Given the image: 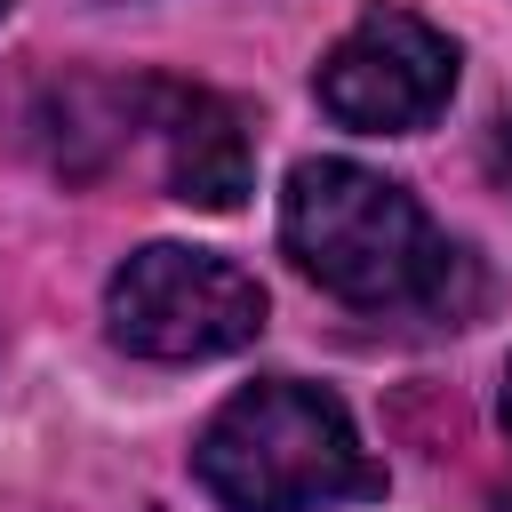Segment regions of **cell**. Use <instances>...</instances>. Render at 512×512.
<instances>
[{"label":"cell","mask_w":512,"mask_h":512,"mask_svg":"<svg viewBox=\"0 0 512 512\" xmlns=\"http://www.w3.org/2000/svg\"><path fill=\"white\" fill-rule=\"evenodd\" d=\"M104 328L136 360H224L264 336V288L216 248L152 240L104 280Z\"/></svg>","instance_id":"obj_3"},{"label":"cell","mask_w":512,"mask_h":512,"mask_svg":"<svg viewBox=\"0 0 512 512\" xmlns=\"http://www.w3.org/2000/svg\"><path fill=\"white\" fill-rule=\"evenodd\" d=\"M192 480L224 512H328L384 496V464L368 456L352 408L304 376L240 384L192 440Z\"/></svg>","instance_id":"obj_2"},{"label":"cell","mask_w":512,"mask_h":512,"mask_svg":"<svg viewBox=\"0 0 512 512\" xmlns=\"http://www.w3.org/2000/svg\"><path fill=\"white\" fill-rule=\"evenodd\" d=\"M280 248L304 280H320L352 312H408V320H464L480 296L472 256L424 216L408 184L360 160H296L280 192Z\"/></svg>","instance_id":"obj_1"},{"label":"cell","mask_w":512,"mask_h":512,"mask_svg":"<svg viewBox=\"0 0 512 512\" xmlns=\"http://www.w3.org/2000/svg\"><path fill=\"white\" fill-rule=\"evenodd\" d=\"M496 176H504V192H512V104L496 112Z\"/></svg>","instance_id":"obj_6"},{"label":"cell","mask_w":512,"mask_h":512,"mask_svg":"<svg viewBox=\"0 0 512 512\" xmlns=\"http://www.w3.org/2000/svg\"><path fill=\"white\" fill-rule=\"evenodd\" d=\"M496 416H504V432H512V368H504V392H496Z\"/></svg>","instance_id":"obj_7"},{"label":"cell","mask_w":512,"mask_h":512,"mask_svg":"<svg viewBox=\"0 0 512 512\" xmlns=\"http://www.w3.org/2000/svg\"><path fill=\"white\" fill-rule=\"evenodd\" d=\"M144 128L160 136V176L168 200L232 216L256 184V136L248 112L216 88H184V80H144Z\"/></svg>","instance_id":"obj_5"},{"label":"cell","mask_w":512,"mask_h":512,"mask_svg":"<svg viewBox=\"0 0 512 512\" xmlns=\"http://www.w3.org/2000/svg\"><path fill=\"white\" fill-rule=\"evenodd\" d=\"M312 96L328 120L360 136H416L456 96V40L408 8H368L312 72Z\"/></svg>","instance_id":"obj_4"},{"label":"cell","mask_w":512,"mask_h":512,"mask_svg":"<svg viewBox=\"0 0 512 512\" xmlns=\"http://www.w3.org/2000/svg\"><path fill=\"white\" fill-rule=\"evenodd\" d=\"M8 8H16V0H0V16H8Z\"/></svg>","instance_id":"obj_8"}]
</instances>
